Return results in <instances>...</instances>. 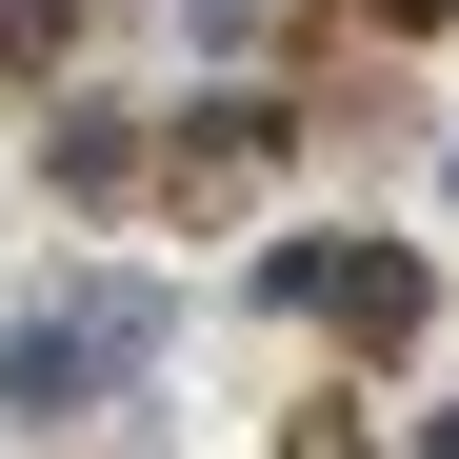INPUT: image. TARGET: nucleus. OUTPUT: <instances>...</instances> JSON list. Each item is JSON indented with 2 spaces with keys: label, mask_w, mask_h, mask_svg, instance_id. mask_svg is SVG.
Returning <instances> with one entry per match:
<instances>
[{
  "label": "nucleus",
  "mask_w": 459,
  "mask_h": 459,
  "mask_svg": "<svg viewBox=\"0 0 459 459\" xmlns=\"http://www.w3.org/2000/svg\"><path fill=\"white\" fill-rule=\"evenodd\" d=\"M21 60H60V0H0V81H21Z\"/></svg>",
  "instance_id": "obj_4"
},
{
  "label": "nucleus",
  "mask_w": 459,
  "mask_h": 459,
  "mask_svg": "<svg viewBox=\"0 0 459 459\" xmlns=\"http://www.w3.org/2000/svg\"><path fill=\"white\" fill-rule=\"evenodd\" d=\"M359 21H379V40H439V21H459V0H359Z\"/></svg>",
  "instance_id": "obj_5"
},
{
  "label": "nucleus",
  "mask_w": 459,
  "mask_h": 459,
  "mask_svg": "<svg viewBox=\"0 0 459 459\" xmlns=\"http://www.w3.org/2000/svg\"><path fill=\"white\" fill-rule=\"evenodd\" d=\"M260 160H280V120H260V100H220V120H180V140H160V180H180V200H240Z\"/></svg>",
  "instance_id": "obj_3"
},
{
  "label": "nucleus",
  "mask_w": 459,
  "mask_h": 459,
  "mask_svg": "<svg viewBox=\"0 0 459 459\" xmlns=\"http://www.w3.org/2000/svg\"><path fill=\"white\" fill-rule=\"evenodd\" d=\"M420 459H459V420H439V439H420Z\"/></svg>",
  "instance_id": "obj_6"
},
{
  "label": "nucleus",
  "mask_w": 459,
  "mask_h": 459,
  "mask_svg": "<svg viewBox=\"0 0 459 459\" xmlns=\"http://www.w3.org/2000/svg\"><path fill=\"white\" fill-rule=\"evenodd\" d=\"M140 359H160V280H100V299H40V320H21V359H0V379H21L40 420H81L100 379H140Z\"/></svg>",
  "instance_id": "obj_1"
},
{
  "label": "nucleus",
  "mask_w": 459,
  "mask_h": 459,
  "mask_svg": "<svg viewBox=\"0 0 459 459\" xmlns=\"http://www.w3.org/2000/svg\"><path fill=\"white\" fill-rule=\"evenodd\" d=\"M439 180H459V160H439Z\"/></svg>",
  "instance_id": "obj_7"
},
{
  "label": "nucleus",
  "mask_w": 459,
  "mask_h": 459,
  "mask_svg": "<svg viewBox=\"0 0 459 459\" xmlns=\"http://www.w3.org/2000/svg\"><path fill=\"white\" fill-rule=\"evenodd\" d=\"M280 299H320V320H340L359 359H400V340L439 320V280H420L400 240H280Z\"/></svg>",
  "instance_id": "obj_2"
}]
</instances>
